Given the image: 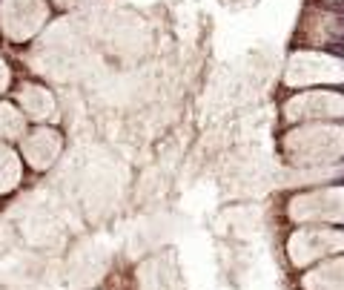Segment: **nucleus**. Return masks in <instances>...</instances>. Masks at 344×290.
I'll return each instance as SVG.
<instances>
[{
  "label": "nucleus",
  "instance_id": "2",
  "mask_svg": "<svg viewBox=\"0 0 344 290\" xmlns=\"http://www.w3.org/2000/svg\"><path fill=\"white\" fill-rule=\"evenodd\" d=\"M55 150H57V144H55V138H52V132H38V138H32L26 144V153H29L32 164H38V167H46L52 161Z\"/></svg>",
  "mask_w": 344,
  "mask_h": 290
},
{
  "label": "nucleus",
  "instance_id": "3",
  "mask_svg": "<svg viewBox=\"0 0 344 290\" xmlns=\"http://www.w3.org/2000/svg\"><path fill=\"white\" fill-rule=\"evenodd\" d=\"M17 181V164H15V155H9L0 150V190H6Z\"/></svg>",
  "mask_w": 344,
  "mask_h": 290
},
{
  "label": "nucleus",
  "instance_id": "1",
  "mask_svg": "<svg viewBox=\"0 0 344 290\" xmlns=\"http://www.w3.org/2000/svg\"><path fill=\"white\" fill-rule=\"evenodd\" d=\"M338 244H344V236H321V233H301L296 236L293 250H296V262H304L307 256H321L327 250H336Z\"/></svg>",
  "mask_w": 344,
  "mask_h": 290
}]
</instances>
